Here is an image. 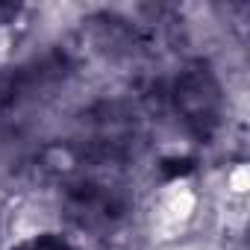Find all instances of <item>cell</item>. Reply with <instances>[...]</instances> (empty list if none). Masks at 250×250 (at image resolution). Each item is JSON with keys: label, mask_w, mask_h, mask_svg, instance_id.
<instances>
[{"label": "cell", "mask_w": 250, "mask_h": 250, "mask_svg": "<svg viewBox=\"0 0 250 250\" xmlns=\"http://www.w3.org/2000/svg\"><path fill=\"white\" fill-rule=\"evenodd\" d=\"M227 188L232 191V194H244L247 191V168L244 165H238V168H232L229 174H227Z\"/></svg>", "instance_id": "1"}]
</instances>
